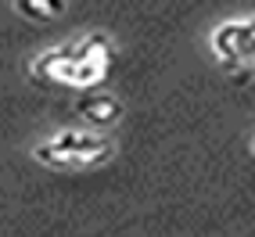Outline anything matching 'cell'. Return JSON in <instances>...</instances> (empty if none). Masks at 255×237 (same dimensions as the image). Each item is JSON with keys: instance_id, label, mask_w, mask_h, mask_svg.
I'll return each instance as SVG.
<instances>
[{"instance_id": "3957f363", "label": "cell", "mask_w": 255, "mask_h": 237, "mask_svg": "<svg viewBox=\"0 0 255 237\" xmlns=\"http://www.w3.org/2000/svg\"><path fill=\"white\" fill-rule=\"evenodd\" d=\"M32 79L47 83V87H72L76 79V47L72 43H61V47H50L43 54L32 58Z\"/></svg>"}, {"instance_id": "6da1fadb", "label": "cell", "mask_w": 255, "mask_h": 237, "mask_svg": "<svg viewBox=\"0 0 255 237\" xmlns=\"http://www.w3.org/2000/svg\"><path fill=\"white\" fill-rule=\"evenodd\" d=\"M115 155V144L90 129H61L32 147V158L47 169H97Z\"/></svg>"}, {"instance_id": "52a82bcc", "label": "cell", "mask_w": 255, "mask_h": 237, "mask_svg": "<svg viewBox=\"0 0 255 237\" xmlns=\"http://www.w3.org/2000/svg\"><path fill=\"white\" fill-rule=\"evenodd\" d=\"M252 155H255V140H252Z\"/></svg>"}, {"instance_id": "7a4b0ae2", "label": "cell", "mask_w": 255, "mask_h": 237, "mask_svg": "<svg viewBox=\"0 0 255 237\" xmlns=\"http://www.w3.org/2000/svg\"><path fill=\"white\" fill-rule=\"evenodd\" d=\"M76 47V79L72 90H97L108 79L112 65H115V47L105 32H90L72 43Z\"/></svg>"}, {"instance_id": "8992f818", "label": "cell", "mask_w": 255, "mask_h": 237, "mask_svg": "<svg viewBox=\"0 0 255 237\" xmlns=\"http://www.w3.org/2000/svg\"><path fill=\"white\" fill-rule=\"evenodd\" d=\"M241 61L255 69V18H241Z\"/></svg>"}, {"instance_id": "277c9868", "label": "cell", "mask_w": 255, "mask_h": 237, "mask_svg": "<svg viewBox=\"0 0 255 237\" xmlns=\"http://www.w3.org/2000/svg\"><path fill=\"white\" fill-rule=\"evenodd\" d=\"M76 115L83 118L87 126H97V129H108L123 118V101L112 97V94H101V90H87L76 105Z\"/></svg>"}, {"instance_id": "5b68a950", "label": "cell", "mask_w": 255, "mask_h": 237, "mask_svg": "<svg viewBox=\"0 0 255 237\" xmlns=\"http://www.w3.org/2000/svg\"><path fill=\"white\" fill-rule=\"evenodd\" d=\"M65 0H14V11L29 22H54L65 14Z\"/></svg>"}]
</instances>
